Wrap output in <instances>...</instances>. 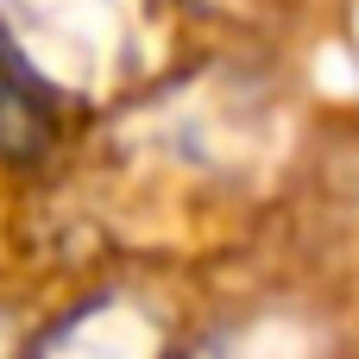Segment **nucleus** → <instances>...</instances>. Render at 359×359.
<instances>
[{
    "instance_id": "f257e3e1",
    "label": "nucleus",
    "mask_w": 359,
    "mask_h": 359,
    "mask_svg": "<svg viewBox=\"0 0 359 359\" xmlns=\"http://www.w3.org/2000/svg\"><path fill=\"white\" fill-rule=\"evenodd\" d=\"M44 139H50V88L0 38V151L6 158H32Z\"/></svg>"
}]
</instances>
